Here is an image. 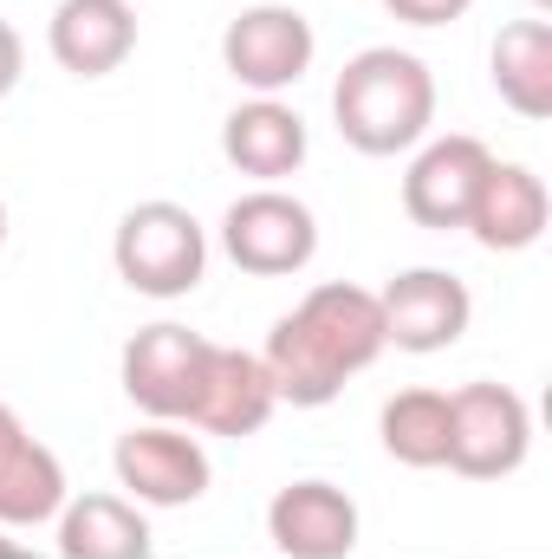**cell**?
<instances>
[{"mask_svg":"<svg viewBox=\"0 0 552 559\" xmlns=\"http://www.w3.org/2000/svg\"><path fill=\"white\" fill-rule=\"evenodd\" d=\"M267 371H274L279 404L292 411H325L345 378L371 371L384 358V312H377V293L351 286V280H332V286H312L274 332H267Z\"/></svg>","mask_w":552,"mask_h":559,"instance_id":"1","label":"cell"},{"mask_svg":"<svg viewBox=\"0 0 552 559\" xmlns=\"http://www.w3.org/2000/svg\"><path fill=\"white\" fill-rule=\"evenodd\" d=\"M332 118H338V138L364 156H397L422 143V131L435 124V79L416 52L397 46H371L358 52L338 85H332Z\"/></svg>","mask_w":552,"mask_h":559,"instance_id":"2","label":"cell"},{"mask_svg":"<svg viewBox=\"0 0 552 559\" xmlns=\"http://www.w3.org/2000/svg\"><path fill=\"white\" fill-rule=\"evenodd\" d=\"M118 280L143 299H182L208 274V235L182 202H137L111 241Z\"/></svg>","mask_w":552,"mask_h":559,"instance_id":"3","label":"cell"},{"mask_svg":"<svg viewBox=\"0 0 552 559\" xmlns=\"http://www.w3.org/2000/svg\"><path fill=\"white\" fill-rule=\"evenodd\" d=\"M527 442H533V417H527L520 391L481 378L448 397V462L442 468H455L468 481H501L527 462Z\"/></svg>","mask_w":552,"mask_h":559,"instance_id":"4","label":"cell"},{"mask_svg":"<svg viewBox=\"0 0 552 559\" xmlns=\"http://www.w3.org/2000/svg\"><path fill=\"white\" fill-rule=\"evenodd\" d=\"M221 248H228V261L241 274L279 280V274H299L319 254V222H312V209L299 195L254 189L221 215Z\"/></svg>","mask_w":552,"mask_h":559,"instance_id":"5","label":"cell"},{"mask_svg":"<svg viewBox=\"0 0 552 559\" xmlns=\"http://www.w3.org/2000/svg\"><path fill=\"white\" fill-rule=\"evenodd\" d=\"M312 52H319V39H312V20L299 7H248L221 33V66L248 92H261V98L299 85L305 66H312Z\"/></svg>","mask_w":552,"mask_h":559,"instance_id":"6","label":"cell"},{"mask_svg":"<svg viewBox=\"0 0 552 559\" xmlns=\"http://www.w3.org/2000/svg\"><path fill=\"white\" fill-rule=\"evenodd\" d=\"M208 338L189 325H143L137 338L124 345V397L149 411L156 423H176L195 411L202 371H208Z\"/></svg>","mask_w":552,"mask_h":559,"instance_id":"7","label":"cell"},{"mask_svg":"<svg viewBox=\"0 0 552 559\" xmlns=\"http://www.w3.org/2000/svg\"><path fill=\"white\" fill-rule=\"evenodd\" d=\"M377 312H384V345L429 358V352H448L468 332L475 299H468L461 280L442 274V267H410V274H397L377 293Z\"/></svg>","mask_w":552,"mask_h":559,"instance_id":"8","label":"cell"},{"mask_svg":"<svg viewBox=\"0 0 552 559\" xmlns=\"http://www.w3.org/2000/svg\"><path fill=\"white\" fill-rule=\"evenodd\" d=\"M118 488H131V501L149 508H189L208 495V455L195 436H182L176 423H143L131 436H118Z\"/></svg>","mask_w":552,"mask_h":559,"instance_id":"9","label":"cell"},{"mask_svg":"<svg viewBox=\"0 0 552 559\" xmlns=\"http://www.w3.org/2000/svg\"><path fill=\"white\" fill-rule=\"evenodd\" d=\"M488 169H494V150H488L481 138L429 143V150L410 163V176H404V209H410V222L416 228H435V235L468 228Z\"/></svg>","mask_w":552,"mask_h":559,"instance_id":"10","label":"cell"},{"mask_svg":"<svg viewBox=\"0 0 552 559\" xmlns=\"http://www.w3.org/2000/svg\"><path fill=\"white\" fill-rule=\"evenodd\" d=\"M267 540L286 559H351L358 554V508L332 481H292L267 508Z\"/></svg>","mask_w":552,"mask_h":559,"instance_id":"11","label":"cell"},{"mask_svg":"<svg viewBox=\"0 0 552 559\" xmlns=\"http://www.w3.org/2000/svg\"><path fill=\"white\" fill-rule=\"evenodd\" d=\"M274 411H279V391H274L267 358L215 345V352H208V371H202V391H195L189 423H195V429H208V436H254V429H267Z\"/></svg>","mask_w":552,"mask_h":559,"instance_id":"12","label":"cell"},{"mask_svg":"<svg viewBox=\"0 0 552 559\" xmlns=\"http://www.w3.org/2000/svg\"><path fill=\"white\" fill-rule=\"evenodd\" d=\"M46 46L72 79H105L137 52V7L131 0H59Z\"/></svg>","mask_w":552,"mask_h":559,"instance_id":"13","label":"cell"},{"mask_svg":"<svg viewBox=\"0 0 552 559\" xmlns=\"http://www.w3.org/2000/svg\"><path fill=\"white\" fill-rule=\"evenodd\" d=\"M65 508L59 455L0 404V527H39Z\"/></svg>","mask_w":552,"mask_h":559,"instance_id":"14","label":"cell"},{"mask_svg":"<svg viewBox=\"0 0 552 559\" xmlns=\"http://www.w3.org/2000/svg\"><path fill=\"white\" fill-rule=\"evenodd\" d=\"M547 222H552L547 182L527 163H494L488 182H481V195H475V215H468L475 241L488 254H520V248H533L547 235Z\"/></svg>","mask_w":552,"mask_h":559,"instance_id":"15","label":"cell"},{"mask_svg":"<svg viewBox=\"0 0 552 559\" xmlns=\"http://www.w3.org/2000/svg\"><path fill=\"white\" fill-rule=\"evenodd\" d=\"M221 156H228L241 176H254V182H279V176H292V169L305 163V118L286 111L279 98H254V105L228 111V124H221Z\"/></svg>","mask_w":552,"mask_h":559,"instance_id":"16","label":"cell"},{"mask_svg":"<svg viewBox=\"0 0 552 559\" xmlns=\"http://www.w3.org/2000/svg\"><path fill=\"white\" fill-rule=\"evenodd\" d=\"M494 92L501 105H514L527 124L552 118V26L547 20H514L494 39Z\"/></svg>","mask_w":552,"mask_h":559,"instance_id":"17","label":"cell"},{"mask_svg":"<svg viewBox=\"0 0 552 559\" xmlns=\"http://www.w3.org/2000/svg\"><path fill=\"white\" fill-rule=\"evenodd\" d=\"M59 554L65 559H143L149 554V521L124 495H85L59 521Z\"/></svg>","mask_w":552,"mask_h":559,"instance_id":"18","label":"cell"},{"mask_svg":"<svg viewBox=\"0 0 552 559\" xmlns=\"http://www.w3.org/2000/svg\"><path fill=\"white\" fill-rule=\"evenodd\" d=\"M377 429L404 468H442L448 462V397L442 391H397L384 404Z\"/></svg>","mask_w":552,"mask_h":559,"instance_id":"19","label":"cell"},{"mask_svg":"<svg viewBox=\"0 0 552 559\" xmlns=\"http://www.w3.org/2000/svg\"><path fill=\"white\" fill-rule=\"evenodd\" d=\"M397 20H410V26H448V20H461L475 0H384Z\"/></svg>","mask_w":552,"mask_h":559,"instance_id":"20","label":"cell"},{"mask_svg":"<svg viewBox=\"0 0 552 559\" xmlns=\"http://www.w3.org/2000/svg\"><path fill=\"white\" fill-rule=\"evenodd\" d=\"M20 66H26V46H20V33L0 20V98L20 85Z\"/></svg>","mask_w":552,"mask_h":559,"instance_id":"21","label":"cell"},{"mask_svg":"<svg viewBox=\"0 0 552 559\" xmlns=\"http://www.w3.org/2000/svg\"><path fill=\"white\" fill-rule=\"evenodd\" d=\"M0 559H20V547H13V540H7V534H0Z\"/></svg>","mask_w":552,"mask_h":559,"instance_id":"22","label":"cell"},{"mask_svg":"<svg viewBox=\"0 0 552 559\" xmlns=\"http://www.w3.org/2000/svg\"><path fill=\"white\" fill-rule=\"evenodd\" d=\"M0 241H7V202H0Z\"/></svg>","mask_w":552,"mask_h":559,"instance_id":"23","label":"cell"},{"mask_svg":"<svg viewBox=\"0 0 552 559\" xmlns=\"http://www.w3.org/2000/svg\"><path fill=\"white\" fill-rule=\"evenodd\" d=\"M533 7H552V0H533Z\"/></svg>","mask_w":552,"mask_h":559,"instance_id":"24","label":"cell"}]
</instances>
